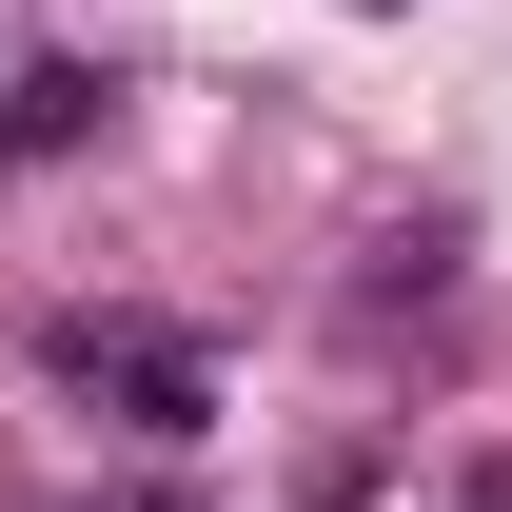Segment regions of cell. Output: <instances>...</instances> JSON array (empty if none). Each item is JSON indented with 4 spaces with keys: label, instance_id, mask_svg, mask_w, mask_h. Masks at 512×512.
Listing matches in <instances>:
<instances>
[{
    "label": "cell",
    "instance_id": "cell-1",
    "mask_svg": "<svg viewBox=\"0 0 512 512\" xmlns=\"http://www.w3.org/2000/svg\"><path fill=\"white\" fill-rule=\"evenodd\" d=\"M40 375L60 394H99V414H119V434H217V335H178V316H99V296H79V316H40Z\"/></svg>",
    "mask_w": 512,
    "mask_h": 512
},
{
    "label": "cell",
    "instance_id": "cell-2",
    "mask_svg": "<svg viewBox=\"0 0 512 512\" xmlns=\"http://www.w3.org/2000/svg\"><path fill=\"white\" fill-rule=\"evenodd\" d=\"M99 99H119L99 60H20V79H0V178H40V158H79V138H99Z\"/></svg>",
    "mask_w": 512,
    "mask_h": 512
},
{
    "label": "cell",
    "instance_id": "cell-3",
    "mask_svg": "<svg viewBox=\"0 0 512 512\" xmlns=\"http://www.w3.org/2000/svg\"><path fill=\"white\" fill-rule=\"evenodd\" d=\"M99 512H197V493H158V473H138V493H99Z\"/></svg>",
    "mask_w": 512,
    "mask_h": 512
}]
</instances>
